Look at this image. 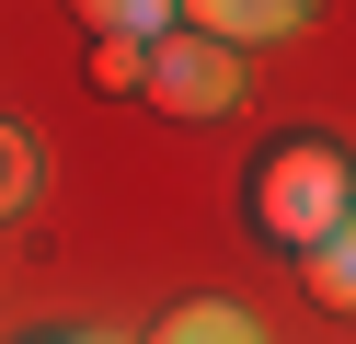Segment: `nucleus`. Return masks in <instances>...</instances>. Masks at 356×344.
<instances>
[{
	"mask_svg": "<svg viewBox=\"0 0 356 344\" xmlns=\"http://www.w3.org/2000/svg\"><path fill=\"white\" fill-rule=\"evenodd\" d=\"M47 344H115V333H47Z\"/></svg>",
	"mask_w": 356,
	"mask_h": 344,
	"instance_id": "nucleus-9",
	"label": "nucleus"
},
{
	"mask_svg": "<svg viewBox=\"0 0 356 344\" xmlns=\"http://www.w3.org/2000/svg\"><path fill=\"white\" fill-rule=\"evenodd\" d=\"M241 206H253V229L276 252H322L333 229L356 218V161L333 149V138H276V149L253 161V183H241Z\"/></svg>",
	"mask_w": 356,
	"mask_h": 344,
	"instance_id": "nucleus-1",
	"label": "nucleus"
},
{
	"mask_svg": "<svg viewBox=\"0 0 356 344\" xmlns=\"http://www.w3.org/2000/svg\"><path fill=\"white\" fill-rule=\"evenodd\" d=\"M138 92H149L161 115H230V104H241V58L172 23V35H149V81H138Z\"/></svg>",
	"mask_w": 356,
	"mask_h": 344,
	"instance_id": "nucleus-2",
	"label": "nucleus"
},
{
	"mask_svg": "<svg viewBox=\"0 0 356 344\" xmlns=\"http://www.w3.org/2000/svg\"><path fill=\"white\" fill-rule=\"evenodd\" d=\"M149 344H264V333H253V310H230V298H184V310L149 321Z\"/></svg>",
	"mask_w": 356,
	"mask_h": 344,
	"instance_id": "nucleus-4",
	"label": "nucleus"
},
{
	"mask_svg": "<svg viewBox=\"0 0 356 344\" xmlns=\"http://www.w3.org/2000/svg\"><path fill=\"white\" fill-rule=\"evenodd\" d=\"M70 12H81V35H172V0H70Z\"/></svg>",
	"mask_w": 356,
	"mask_h": 344,
	"instance_id": "nucleus-6",
	"label": "nucleus"
},
{
	"mask_svg": "<svg viewBox=\"0 0 356 344\" xmlns=\"http://www.w3.org/2000/svg\"><path fill=\"white\" fill-rule=\"evenodd\" d=\"M24 206H35V126L0 115V218H24Z\"/></svg>",
	"mask_w": 356,
	"mask_h": 344,
	"instance_id": "nucleus-8",
	"label": "nucleus"
},
{
	"mask_svg": "<svg viewBox=\"0 0 356 344\" xmlns=\"http://www.w3.org/2000/svg\"><path fill=\"white\" fill-rule=\"evenodd\" d=\"M299 275H310V298H322V310H345V321H356V218L333 229L322 252H299Z\"/></svg>",
	"mask_w": 356,
	"mask_h": 344,
	"instance_id": "nucleus-5",
	"label": "nucleus"
},
{
	"mask_svg": "<svg viewBox=\"0 0 356 344\" xmlns=\"http://www.w3.org/2000/svg\"><path fill=\"white\" fill-rule=\"evenodd\" d=\"M184 12V35H207V46H276V35H299L310 23V0H172Z\"/></svg>",
	"mask_w": 356,
	"mask_h": 344,
	"instance_id": "nucleus-3",
	"label": "nucleus"
},
{
	"mask_svg": "<svg viewBox=\"0 0 356 344\" xmlns=\"http://www.w3.org/2000/svg\"><path fill=\"white\" fill-rule=\"evenodd\" d=\"M81 81H92V92H138L149 81V46L138 35H92V46H81Z\"/></svg>",
	"mask_w": 356,
	"mask_h": 344,
	"instance_id": "nucleus-7",
	"label": "nucleus"
}]
</instances>
